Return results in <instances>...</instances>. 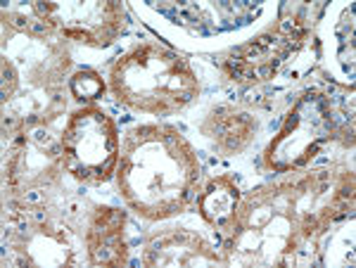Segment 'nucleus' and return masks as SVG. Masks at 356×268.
Instances as JSON below:
<instances>
[{"mask_svg": "<svg viewBox=\"0 0 356 268\" xmlns=\"http://www.w3.org/2000/svg\"><path fill=\"white\" fill-rule=\"evenodd\" d=\"M112 85L119 100L145 112L181 110L197 88L186 62L157 45H143L126 55L114 67Z\"/></svg>", "mask_w": 356, "mask_h": 268, "instance_id": "f03ea898", "label": "nucleus"}, {"mask_svg": "<svg viewBox=\"0 0 356 268\" xmlns=\"http://www.w3.org/2000/svg\"><path fill=\"white\" fill-rule=\"evenodd\" d=\"M72 90L79 100H95V98H100V93L105 90V85H102L97 74L83 72V74H76V76H74Z\"/></svg>", "mask_w": 356, "mask_h": 268, "instance_id": "1a4fd4ad", "label": "nucleus"}, {"mask_svg": "<svg viewBox=\"0 0 356 268\" xmlns=\"http://www.w3.org/2000/svg\"><path fill=\"white\" fill-rule=\"evenodd\" d=\"M252 124L245 114H231L228 119H219V128H214V138H219L231 150H240L250 138Z\"/></svg>", "mask_w": 356, "mask_h": 268, "instance_id": "6e6552de", "label": "nucleus"}, {"mask_svg": "<svg viewBox=\"0 0 356 268\" xmlns=\"http://www.w3.org/2000/svg\"><path fill=\"white\" fill-rule=\"evenodd\" d=\"M65 164L76 178L107 181L117 167L119 145L112 122L97 110H83L65 131Z\"/></svg>", "mask_w": 356, "mask_h": 268, "instance_id": "7ed1b4c3", "label": "nucleus"}, {"mask_svg": "<svg viewBox=\"0 0 356 268\" xmlns=\"http://www.w3.org/2000/svg\"><path fill=\"white\" fill-rule=\"evenodd\" d=\"M195 174L191 147L176 131L138 128L124 142L119 187L131 207L150 219L171 216L186 207Z\"/></svg>", "mask_w": 356, "mask_h": 268, "instance_id": "f257e3e1", "label": "nucleus"}, {"mask_svg": "<svg viewBox=\"0 0 356 268\" xmlns=\"http://www.w3.org/2000/svg\"><path fill=\"white\" fill-rule=\"evenodd\" d=\"M295 45V36L290 33H271V36H261L254 43L240 48L228 60V72L238 81H247V78H266L275 74L285 57Z\"/></svg>", "mask_w": 356, "mask_h": 268, "instance_id": "39448f33", "label": "nucleus"}, {"mask_svg": "<svg viewBox=\"0 0 356 268\" xmlns=\"http://www.w3.org/2000/svg\"><path fill=\"white\" fill-rule=\"evenodd\" d=\"M330 133V112L321 95H304L285 122L280 135L268 147V159L275 169L300 167L325 142Z\"/></svg>", "mask_w": 356, "mask_h": 268, "instance_id": "20e7f679", "label": "nucleus"}, {"mask_svg": "<svg viewBox=\"0 0 356 268\" xmlns=\"http://www.w3.org/2000/svg\"><path fill=\"white\" fill-rule=\"evenodd\" d=\"M202 214L211 226H228L233 221V209L238 204V190L228 181H214L200 199Z\"/></svg>", "mask_w": 356, "mask_h": 268, "instance_id": "0eeeda50", "label": "nucleus"}, {"mask_svg": "<svg viewBox=\"0 0 356 268\" xmlns=\"http://www.w3.org/2000/svg\"><path fill=\"white\" fill-rule=\"evenodd\" d=\"M97 221L90 231V254H93L95 264H114L119 261V252H122V224H119V214L114 209H100Z\"/></svg>", "mask_w": 356, "mask_h": 268, "instance_id": "423d86ee", "label": "nucleus"}]
</instances>
